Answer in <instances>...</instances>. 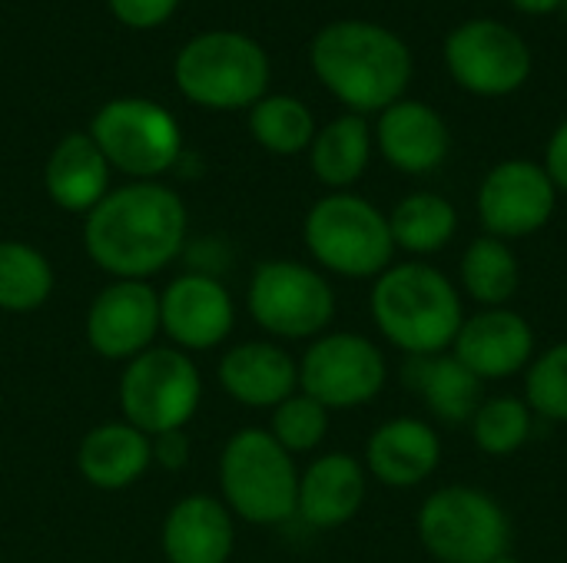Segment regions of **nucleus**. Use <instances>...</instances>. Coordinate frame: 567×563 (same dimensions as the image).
<instances>
[{
  "label": "nucleus",
  "instance_id": "obj_1",
  "mask_svg": "<svg viewBox=\"0 0 567 563\" xmlns=\"http://www.w3.org/2000/svg\"><path fill=\"white\" fill-rule=\"evenodd\" d=\"M189 242V212L176 189L163 183H126L83 216V249L110 279L150 282Z\"/></svg>",
  "mask_w": 567,
  "mask_h": 563
},
{
  "label": "nucleus",
  "instance_id": "obj_2",
  "mask_svg": "<svg viewBox=\"0 0 567 563\" xmlns=\"http://www.w3.org/2000/svg\"><path fill=\"white\" fill-rule=\"evenodd\" d=\"M309 56L322 86L355 113L389 110L412 80L409 46L392 30L365 20L322 27Z\"/></svg>",
  "mask_w": 567,
  "mask_h": 563
},
{
  "label": "nucleus",
  "instance_id": "obj_3",
  "mask_svg": "<svg viewBox=\"0 0 567 563\" xmlns=\"http://www.w3.org/2000/svg\"><path fill=\"white\" fill-rule=\"evenodd\" d=\"M372 319L395 348L409 355H439L462 329V299L439 269L405 262L375 279Z\"/></svg>",
  "mask_w": 567,
  "mask_h": 563
},
{
  "label": "nucleus",
  "instance_id": "obj_4",
  "mask_svg": "<svg viewBox=\"0 0 567 563\" xmlns=\"http://www.w3.org/2000/svg\"><path fill=\"white\" fill-rule=\"evenodd\" d=\"M173 80L203 110H252L269 90V56L239 30H206L176 53Z\"/></svg>",
  "mask_w": 567,
  "mask_h": 563
},
{
  "label": "nucleus",
  "instance_id": "obj_5",
  "mask_svg": "<svg viewBox=\"0 0 567 563\" xmlns=\"http://www.w3.org/2000/svg\"><path fill=\"white\" fill-rule=\"evenodd\" d=\"M219 494L233 518L246 524H286L289 518H296L299 501L296 461L266 428H243L223 445Z\"/></svg>",
  "mask_w": 567,
  "mask_h": 563
},
{
  "label": "nucleus",
  "instance_id": "obj_6",
  "mask_svg": "<svg viewBox=\"0 0 567 563\" xmlns=\"http://www.w3.org/2000/svg\"><path fill=\"white\" fill-rule=\"evenodd\" d=\"M86 133L110 169L130 176V183H159V176L183 159V129L176 116L146 96H116L103 103Z\"/></svg>",
  "mask_w": 567,
  "mask_h": 563
},
{
  "label": "nucleus",
  "instance_id": "obj_7",
  "mask_svg": "<svg viewBox=\"0 0 567 563\" xmlns=\"http://www.w3.org/2000/svg\"><path fill=\"white\" fill-rule=\"evenodd\" d=\"M116 402L123 421L156 438L186 428L203 402V375L193 355L173 345H153L130 358L120 372Z\"/></svg>",
  "mask_w": 567,
  "mask_h": 563
},
{
  "label": "nucleus",
  "instance_id": "obj_8",
  "mask_svg": "<svg viewBox=\"0 0 567 563\" xmlns=\"http://www.w3.org/2000/svg\"><path fill=\"white\" fill-rule=\"evenodd\" d=\"M309 256L346 279H379L395 252L389 219L352 192H332L319 199L302 226Z\"/></svg>",
  "mask_w": 567,
  "mask_h": 563
},
{
  "label": "nucleus",
  "instance_id": "obj_9",
  "mask_svg": "<svg viewBox=\"0 0 567 563\" xmlns=\"http://www.w3.org/2000/svg\"><path fill=\"white\" fill-rule=\"evenodd\" d=\"M246 312L272 338H316L336 315V292L319 269L292 259H269L252 269Z\"/></svg>",
  "mask_w": 567,
  "mask_h": 563
},
{
  "label": "nucleus",
  "instance_id": "obj_10",
  "mask_svg": "<svg viewBox=\"0 0 567 563\" xmlns=\"http://www.w3.org/2000/svg\"><path fill=\"white\" fill-rule=\"evenodd\" d=\"M419 538L442 563H492L508 557L512 524L498 501L475 488H442L419 514Z\"/></svg>",
  "mask_w": 567,
  "mask_h": 563
},
{
  "label": "nucleus",
  "instance_id": "obj_11",
  "mask_svg": "<svg viewBox=\"0 0 567 563\" xmlns=\"http://www.w3.org/2000/svg\"><path fill=\"white\" fill-rule=\"evenodd\" d=\"M385 388L382 352L352 332L316 338L299 362V392L329 411L359 408Z\"/></svg>",
  "mask_w": 567,
  "mask_h": 563
},
{
  "label": "nucleus",
  "instance_id": "obj_12",
  "mask_svg": "<svg viewBox=\"0 0 567 563\" xmlns=\"http://www.w3.org/2000/svg\"><path fill=\"white\" fill-rule=\"evenodd\" d=\"M445 60L452 76L482 96H505L532 73V53L525 40L495 20H472L458 27L445 43Z\"/></svg>",
  "mask_w": 567,
  "mask_h": 563
},
{
  "label": "nucleus",
  "instance_id": "obj_13",
  "mask_svg": "<svg viewBox=\"0 0 567 563\" xmlns=\"http://www.w3.org/2000/svg\"><path fill=\"white\" fill-rule=\"evenodd\" d=\"M159 292L150 282L113 279L86 309V345L106 362H130L159 338Z\"/></svg>",
  "mask_w": 567,
  "mask_h": 563
},
{
  "label": "nucleus",
  "instance_id": "obj_14",
  "mask_svg": "<svg viewBox=\"0 0 567 563\" xmlns=\"http://www.w3.org/2000/svg\"><path fill=\"white\" fill-rule=\"evenodd\" d=\"M159 329L186 355L219 348L236 329V302L226 282L199 272L176 275L159 292Z\"/></svg>",
  "mask_w": 567,
  "mask_h": 563
},
{
  "label": "nucleus",
  "instance_id": "obj_15",
  "mask_svg": "<svg viewBox=\"0 0 567 563\" xmlns=\"http://www.w3.org/2000/svg\"><path fill=\"white\" fill-rule=\"evenodd\" d=\"M478 212L495 239L532 236L555 212V183L528 159L502 163L482 183Z\"/></svg>",
  "mask_w": 567,
  "mask_h": 563
},
{
  "label": "nucleus",
  "instance_id": "obj_16",
  "mask_svg": "<svg viewBox=\"0 0 567 563\" xmlns=\"http://www.w3.org/2000/svg\"><path fill=\"white\" fill-rule=\"evenodd\" d=\"M159 548L169 563H229L236 518L213 494H186L166 511Z\"/></svg>",
  "mask_w": 567,
  "mask_h": 563
},
{
  "label": "nucleus",
  "instance_id": "obj_17",
  "mask_svg": "<svg viewBox=\"0 0 567 563\" xmlns=\"http://www.w3.org/2000/svg\"><path fill=\"white\" fill-rule=\"evenodd\" d=\"M219 388L243 408H276L299 388V362L276 342H243L216 365Z\"/></svg>",
  "mask_w": 567,
  "mask_h": 563
},
{
  "label": "nucleus",
  "instance_id": "obj_18",
  "mask_svg": "<svg viewBox=\"0 0 567 563\" xmlns=\"http://www.w3.org/2000/svg\"><path fill=\"white\" fill-rule=\"evenodd\" d=\"M110 176L113 169L90 133H66L43 163L47 199L70 216H90L113 189Z\"/></svg>",
  "mask_w": 567,
  "mask_h": 563
},
{
  "label": "nucleus",
  "instance_id": "obj_19",
  "mask_svg": "<svg viewBox=\"0 0 567 563\" xmlns=\"http://www.w3.org/2000/svg\"><path fill=\"white\" fill-rule=\"evenodd\" d=\"M452 345H455V358L485 382V378H508L518 368H525V362L535 352V335L522 315L492 309L462 322Z\"/></svg>",
  "mask_w": 567,
  "mask_h": 563
},
{
  "label": "nucleus",
  "instance_id": "obj_20",
  "mask_svg": "<svg viewBox=\"0 0 567 563\" xmlns=\"http://www.w3.org/2000/svg\"><path fill=\"white\" fill-rule=\"evenodd\" d=\"M76 468L96 491H126L153 468V441L123 418L103 421L83 435Z\"/></svg>",
  "mask_w": 567,
  "mask_h": 563
},
{
  "label": "nucleus",
  "instance_id": "obj_21",
  "mask_svg": "<svg viewBox=\"0 0 567 563\" xmlns=\"http://www.w3.org/2000/svg\"><path fill=\"white\" fill-rule=\"evenodd\" d=\"M365 501V471L352 455H322L299 475L296 518L309 528H342Z\"/></svg>",
  "mask_w": 567,
  "mask_h": 563
},
{
  "label": "nucleus",
  "instance_id": "obj_22",
  "mask_svg": "<svg viewBox=\"0 0 567 563\" xmlns=\"http://www.w3.org/2000/svg\"><path fill=\"white\" fill-rule=\"evenodd\" d=\"M442 458V441L432 425L419 418H392L375 428L365 445L369 471L389 488L422 484Z\"/></svg>",
  "mask_w": 567,
  "mask_h": 563
},
{
  "label": "nucleus",
  "instance_id": "obj_23",
  "mask_svg": "<svg viewBox=\"0 0 567 563\" xmlns=\"http://www.w3.org/2000/svg\"><path fill=\"white\" fill-rule=\"evenodd\" d=\"M379 149L402 173H429L449 153V129L432 106L399 100L389 110H382Z\"/></svg>",
  "mask_w": 567,
  "mask_h": 563
},
{
  "label": "nucleus",
  "instance_id": "obj_24",
  "mask_svg": "<svg viewBox=\"0 0 567 563\" xmlns=\"http://www.w3.org/2000/svg\"><path fill=\"white\" fill-rule=\"evenodd\" d=\"M405 385L419 392L429 411L449 425H462L482 408V378L472 375L455 355H412L405 365Z\"/></svg>",
  "mask_w": 567,
  "mask_h": 563
},
{
  "label": "nucleus",
  "instance_id": "obj_25",
  "mask_svg": "<svg viewBox=\"0 0 567 563\" xmlns=\"http://www.w3.org/2000/svg\"><path fill=\"white\" fill-rule=\"evenodd\" d=\"M369 153H372L369 123L359 113H349L316 133L309 146V163L319 183L332 189H346L365 173Z\"/></svg>",
  "mask_w": 567,
  "mask_h": 563
},
{
  "label": "nucleus",
  "instance_id": "obj_26",
  "mask_svg": "<svg viewBox=\"0 0 567 563\" xmlns=\"http://www.w3.org/2000/svg\"><path fill=\"white\" fill-rule=\"evenodd\" d=\"M53 285L56 272L37 246L23 239H0V312H37L50 302Z\"/></svg>",
  "mask_w": 567,
  "mask_h": 563
},
{
  "label": "nucleus",
  "instance_id": "obj_27",
  "mask_svg": "<svg viewBox=\"0 0 567 563\" xmlns=\"http://www.w3.org/2000/svg\"><path fill=\"white\" fill-rule=\"evenodd\" d=\"M455 226H458V216H455L452 202L442 196H432V192H415V196L402 199L395 206V212L389 216L392 242L409 252H419V256H429V252H439L442 246H449L455 236Z\"/></svg>",
  "mask_w": 567,
  "mask_h": 563
},
{
  "label": "nucleus",
  "instance_id": "obj_28",
  "mask_svg": "<svg viewBox=\"0 0 567 563\" xmlns=\"http://www.w3.org/2000/svg\"><path fill=\"white\" fill-rule=\"evenodd\" d=\"M249 133L252 139L276 153V156H296L312 146L316 139V119L309 106L296 96H262L249 110Z\"/></svg>",
  "mask_w": 567,
  "mask_h": 563
},
{
  "label": "nucleus",
  "instance_id": "obj_29",
  "mask_svg": "<svg viewBox=\"0 0 567 563\" xmlns=\"http://www.w3.org/2000/svg\"><path fill=\"white\" fill-rule=\"evenodd\" d=\"M462 282L472 299L485 305H505L518 292L522 269H518L515 252L502 239L485 236V239H475L468 252L462 256Z\"/></svg>",
  "mask_w": 567,
  "mask_h": 563
},
{
  "label": "nucleus",
  "instance_id": "obj_30",
  "mask_svg": "<svg viewBox=\"0 0 567 563\" xmlns=\"http://www.w3.org/2000/svg\"><path fill=\"white\" fill-rule=\"evenodd\" d=\"M472 435H475V445L485 455L505 458V455L518 451L528 441V435H532V411L518 398L482 402V408L472 418Z\"/></svg>",
  "mask_w": 567,
  "mask_h": 563
},
{
  "label": "nucleus",
  "instance_id": "obj_31",
  "mask_svg": "<svg viewBox=\"0 0 567 563\" xmlns=\"http://www.w3.org/2000/svg\"><path fill=\"white\" fill-rule=\"evenodd\" d=\"M329 431V408H322L316 398L306 392L289 395L282 405L272 408V425L269 435L289 451V455H306L316 451L326 441Z\"/></svg>",
  "mask_w": 567,
  "mask_h": 563
},
{
  "label": "nucleus",
  "instance_id": "obj_32",
  "mask_svg": "<svg viewBox=\"0 0 567 563\" xmlns=\"http://www.w3.org/2000/svg\"><path fill=\"white\" fill-rule=\"evenodd\" d=\"M525 395L538 415L551 421H567V342L548 348L535 362L525 382Z\"/></svg>",
  "mask_w": 567,
  "mask_h": 563
},
{
  "label": "nucleus",
  "instance_id": "obj_33",
  "mask_svg": "<svg viewBox=\"0 0 567 563\" xmlns=\"http://www.w3.org/2000/svg\"><path fill=\"white\" fill-rule=\"evenodd\" d=\"M106 7L123 27L153 30V27H163L176 13L179 0H106Z\"/></svg>",
  "mask_w": 567,
  "mask_h": 563
},
{
  "label": "nucleus",
  "instance_id": "obj_34",
  "mask_svg": "<svg viewBox=\"0 0 567 563\" xmlns=\"http://www.w3.org/2000/svg\"><path fill=\"white\" fill-rule=\"evenodd\" d=\"M183 259L189 262V269H186V272H199V275L223 279V272H226V265H229V246H226L223 239L203 236V239L186 242Z\"/></svg>",
  "mask_w": 567,
  "mask_h": 563
},
{
  "label": "nucleus",
  "instance_id": "obj_35",
  "mask_svg": "<svg viewBox=\"0 0 567 563\" xmlns=\"http://www.w3.org/2000/svg\"><path fill=\"white\" fill-rule=\"evenodd\" d=\"M150 441H153V465H159L163 471H183V468L189 465L193 445H189L186 428L163 431V435H156V438H150Z\"/></svg>",
  "mask_w": 567,
  "mask_h": 563
},
{
  "label": "nucleus",
  "instance_id": "obj_36",
  "mask_svg": "<svg viewBox=\"0 0 567 563\" xmlns=\"http://www.w3.org/2000/svg\"><path fill=\"white\" fill-rule=\"evenodd\" d=\"M548 179L555 183V189H565L567 192V123L551 136V146H548Z\"/></svg>",
  "mask_w": 567,
  "mask_h": 563
},
{
  "label": "nucleus",
  "instance_id": "obj_37",
  "mask_svg": "<svg viewBox=\"0 0 567 563\" xmlns=\"http://www.w3.org/2000/svg\"><path fill=\"white\" fill-rule=\"evenodd\" d=\"M518 10H525V13H551V10H558L565 0H512Z\"/></svg>",
  "mask_w": 567,
  "mask_h": 563
},
{
  "label": "nucleus",
  "instance_id": "obj_38",
  "mask_svg": "<svg viewBox=\"0 0 567 563\" xmlns=\"http://www.w3.org/2000/svg\"><path fill=\"white\" fill-rule=\"evenodd\" d=\"M492 563H518V561H512V557H498V561H492Z\"/></svg>",
  "mask_w": 567,
  "mask_h": 563
},
{
  "label": "nucleus",
  "instance_id": "obj_39",
  "mask_svg": "<svg viewBox=\"0 0 567 563\" xmlns=\"http://www.w3.org/2000/svg\"><path fill=\"white\" fill-rule=\"evenodd\" d=\"M565 7H567V0H565Z\"/></svg>",
  "mask_w": 567,
  "mask_h": 563
}]
</instances>
